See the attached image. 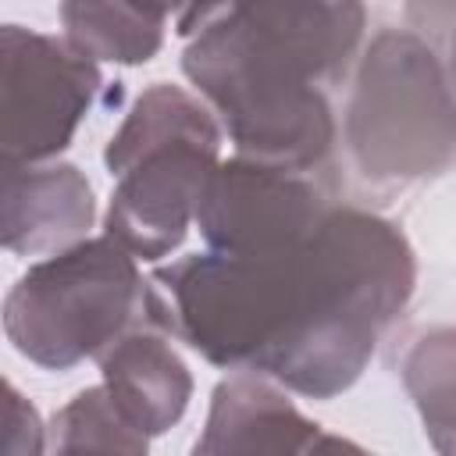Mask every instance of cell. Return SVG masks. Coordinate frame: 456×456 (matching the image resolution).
<instances>
[{
  "mask_svg": "<svg viewBox=\"0 0 456 456\" xmlns=\"http://www.w3.org/2000/svg\"><path fill=\"white\" fill-rule=\"evenodd\" d=\"M153 281L167 292V331L210 363L335 399L413 299L417 256L399 224L335 203L292 249H203L157 267Z\"/></svg>",
  "mask_w": 456,
  "mask_h": 456,
  "instance_id": "cell-1",
  "label": "cell"
},
{
  "mask_svg": "<svg viewBox=\"0 0 456 456\" xmlns=\"http://www.w3.org/2000/svg\"><path fill=\"white\" fill-rule=\"evenodd\" d=\"M360 4L281 0L189 7L182 71L221 114L239 157L317 175L335 146L324 82L338 78L363 36Z\"/></svg>",
  "mask_w": 456,
  "mask_h": 456,
  "instance_id": "cell-2",
  "label": "cell"
},
{
  "mask_svg": "<svg viewBox=\"0 0 456 456\" xmlns=\"http://www.w3.org/2000/svg\"><path fill=\"white\" fill-rule=\"evenodd\" d=\"M217 164L221 125L210 107L182 86L153 82L103 150L114 178L103 235L146 264L171 256L185 242Z\"/></svg>",
  "mask_w": 456,
  "mask_h": 456,
  "instance_id": "cell-3",
  "label": "cell"
},
{
  "mask_svg": "<svg viewBox=\"0 0 456 456\" xmlns=\"http://www.w3.org/2000/svg\"><path fill=\"white\" fill-rule=\"evenodd\" d=\"M142 324L167 331V303L110 235L82 239L32 264L4 299L7 342L46 370H71L89 356L100 360Z\"/></svg>",
  "mask_w": 456,
  "mask_h": 456,
  "instance_id": "cell-4",
  "label": "cell"
},
{
  "mask_svg": "<svg viewBox=\"0 0 456 456\" xmlns=\"http://www.w3.org/2000/svg\"><path fill=\"white\" fill-rule=\"evenodd\" d=\"M346 142L370 185H410L456 157V89L413 32L385 28L360 57Z\"/></svg>",
  "mask_w": 456,
  "mask_h": 456,
  "instance_id": "cell-5",
  "label": "cell"
},
{
  "mask_svg": "<svg viewBox=\"0 0 456 456\" xmlns=\"http://www.w3.org/2000/svg\"><path fill=\"white\" fill-rule=\"evenodd\" d=\"M103 89L96 61L68 39L0 25V157L4 167L53 164Z\"/></svg>",
  "mask_w": 456,
  "mask_h": 456,
  "instance_id": "cell-6",
  "label": "cell"
},
{
  "mask_svg": "<svg viewBox=\"0 0 456 456\" xmlns=\"http://www.w3.org/2000/svg\"><path fill=\"white\" fill-rule=\"evenodd\" d=\"M331 207L314 175L232 157L210 175L196 224L210 253L267 256L310 239Z\"/></svg>",
  "mask_w": 456,
  "mask_h": 456,
  "instance_id": "cell-7",
  "label": "cell"
},
{
  "mask_svg": "<svg viewBox=\"0 0 456 456\" xmlns=\"http://www.w3.org/2000/svg\"><path fill=\"white\" fill-rule=\"evenodd\" d=\"M321 435L271 378L235 370L217 381L189 456H306Z\"/></svg>",
  "mask_w": 456,
  "mask_h": 456,
  "instance_id": "cell-8",
  "label": "cell"
},
{
  "mask_svg": "<svg viewBox=\"0 0 456 456\" xmlns=\"http://www.w3.org/2000/svg\"><path fill=\"white\" fill-rule=\"evenodd\" d=\"M96 200L75 164L4 167L0 239L14 256H57L93 228Z\"/></svg>",
  "mask_w": 456,
  "mask_h": 456,
  "instance_id": "cell-9",
  "label": "cell"
},
{
  "mask_svg": "<svg viewBox=\"0 0 456 456\" xmlns=\"http://www.w3.org/2000/svg\"><path fill=\"white\" fill-rule=\"evenodd\" d=\"M103 392L114 410L146 438L171 431L192 399V374L164 328L142 324L100 356Z\"/></svg>",
  "mask_w": 456,
  "mask_h": 456,
  "instance_id": "cell-10",
  "label": "cell"
},
{
  "mask_svg": "<svg viewBox=\"0 0 456 456\" xmlns=\"http://www.w3.org/2000/svg\"><path fill=\"white\" fill-rule=\"evenodd\" d=\"M171 7L146 4H93L75 0L61 7L64 39L89 61L146 64L164 46Z\"/></svg>",
  "mask_w": 456,
  "mask_h": 456,
  "instance_id": "cell-11",
  "label": "cell"
},
{
  "mask_svg": "<svg viewBox=\"0 0 456 456\" xmlns=\"http://www.w3.org/2000/svg\"><path fill=\"white\" fill-rule=\"evenodd\" d=\"M403 385L431 445L442 456H456V328H431L410 346Z\"/></svg>",
  "mask_w": 456,
  "mask_h": 456,
  "instance_id": "cell-12",
  "label": "cell"
},
{
  "mask_svg": "<svg viewBox=\"0 0 456 456\" xmlns=\"http://www.w3.org/2000/svg\"><path fill=\"white\" fill-rule=\"evenodd\" d=\"M50 456H146V435L114 410L103 385H93L53 417Z\"/></svg>",
  "mask_w": 456,
  "mask_h": 456,
  "instance_id": "cell-13",
  "label": "cell"
},
{
  "mask_svg": "<svg viewBox=\"0 0 456 456\" xmlns=\"http://www.w3.org/2000/svg\"><path fill=\"white\" fill-rule=\"evenodd\" d=\"M4 392H7V406H4V417H7L4 456H43L46 452V428H43L36 406L11 381L4 385Z\"/></svg>",
  "mask_w": 456,
  "mask_h": 456,
  "instance_id": "cell-14",
  "label": "cell"
},
{
  "mask_svg": "<svg viewBox=\"0 0 456 456\" xmlns=\"http://www.w3.org/2000/svg\"><path fill=\"white\" fill-rule=\"evenodd\" d=\"M306 456H374V452H367V449L356 445L353 438H342V435H321Z\"/></svg>",
  "mask_w": 456,
  "mask_h": 456,
  "instance_id": "cell-15",
  "label": "cell"
},
{
  "mask_svg": "<svg viewBox=\"0 0 456 456\" xmlns=\"http://www.w3.org/2000/svg\"><path fill=\"white\" fill-rule=\"evenodd\" d=\"M449 75H452V86H456V32H452V43H449Z\"/></svg>",
  "mask_w": 456,
  "mask_h": 456,
  "instance_id": "cell-16",
  "label": "cell"
}]
</instances>
